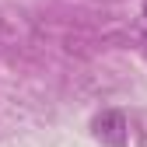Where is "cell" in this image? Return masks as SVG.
I'll list each match as a JSON object with an SVG mask.
<instances>
[{
    "instance_id": "7a4b0ae2",
    "label": "cell",
    "mask_w": 147,
    "mask_h": 147,
    "mask_svg": "<svg viewBox=\"0 0 147 147\" xmlns=\"http://www.w3.org/2000/svg\"><path fill=\"white\" fill-rule=\"evenodd\" d=\"M144 25H147V0H144Z\"/></svg>"
},
{
    "instance_id": "6da1fadb",
    "label": "cell",
    "mask_w": 147,
    "mask_h": 147,
    "mask_svg": "<svg viewBox=\"0 0 147 147\" xmlns=\"http://www.w3.org/2000/svg\"><path fill=\"white\" fill-rule=\"evenodd\" d=\"M91 130H95V137L102 144H109V147H126V116L123 112H102V116H95Z\"/></svg>"
}]
</instances>
